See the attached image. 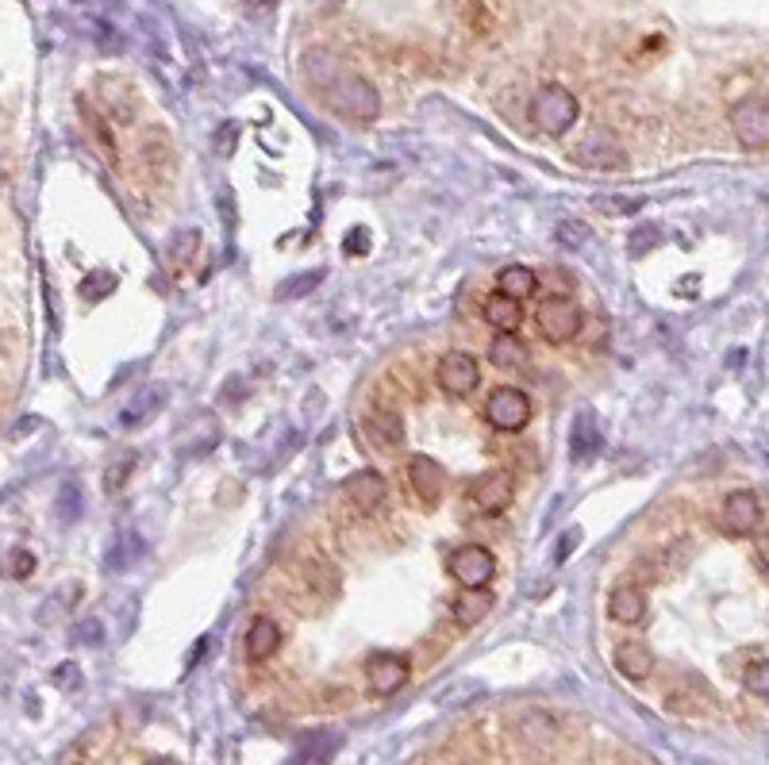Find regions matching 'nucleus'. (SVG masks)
<instances>
[{
  "instance_id": "obj_1",
  "label": "nucleus",
  "mask_w": 769,
  "mask_h": 765,
  "mask_svg": "<svg viewBox=\"0 0 769 765\" xmlns=\"http://www.w3.org/2000/svg\"><path fill=\"white\" fill-rule=\"evenodd\" d=\"M312 85L336 112L351 116V120H374V116L382 112V97H377L374 85L359 74L336 69L323 54L312 58Z\"/></svg>"
},
{
  "instance_id": "obj_2",
  "label": "nucleus",
  "mask_w": 769,
  "mask_h": 765,
  "mask_svg": "<svg viewBox=\"0 0 769 765\" xmlns=\"http://www.w3.org/2000/svg\"><path fill=\"white\" fill-rule=\"evenodd\" d=\"M558 743V723L550 720L539 708H527V712L512 715L508 723V746L527 762H547L550 751Z\"/></svg>"
},
{
  "instance_id": "obj_3",
  "label": "nucleus",
  "mask_w": 769,
  "mask_h": 765,
  "mask_svg": "<svg viewBox=\"0 0 769 765\" xmlns=\"http://www.w3.org/2000/svg\"><path fill=\"white\" fill-rule=\"evenodd\" d=\"M581 105L565 85H542L531 97V123L542 135H565L578 123Z\"/></svg>"
},
{
  "instance_id": "obj_4",
  "label": "nucleus",
  "mask_w": 769,
  "mask_h": 765,
  "mask_svg": "<svg viewBox=\"0 0 769 765\" xmlns=\"http://www.w3.org/2000/svg\"><path fill=\"white\" fill-rule=\"evenodd\" d=\"M535 324H539L547 342H570L573 335L581 331V308L570 296H547V300L535 308Z\"/></svg>"
},
{
  "instance_id": "obj_5",
  "label": "nucleus",
  "mask_w": 769,
  "mask_h": 765,
  "mask_svg": "<svg viewBox=\"0 0 769 765\" xmlns=\"http://www.w3.org/2000/svg\"><path fill=\"white\" fill-rule=\"evenodd\" d=\"M732 131L739 139V146L747 151H766L769 146V100L747 97L732 108Z\"/></svg>"
},
{
  "instance_id": "obj_6",
  "label": "nucleus",
  "mask_w": 769,
  "mask_h": 765,
  "mask_svg": "<svg viewBox=\"0 0 769 765\" xmlns=\"http://www.w3.org/2000/svg\"><path fill=\"white\" fill-rule=\"evenodd\" d=\"M485 419L496 427V431H524L531 424V401H527L524 389L501 385L485 404Z\"/></svg>"
},
{
  "instance_id": "obj_7",
  "label": "nucleus",
  "mask_w": 769,
  "mask_h": 765,
  "mask_svg": "<svg viewBox=\"0 0 769 765\" xmlns=\"http://www.w3.org/2000/svg\"><path fill=\"white\" fill-rule=\"evenodd\" d=\"M447 573L462 589H488V581L496 577V558L485 546H462L447 558Z\"/></svg>"
},
{
  "instance_id": "obj_8",
  "label": "nucleus",
  "mask_w": 769,
  "mask_h": 765,
  "mask_svg": "<svg viewBox=\"0 0 769 765\" xmlns=\"http://www.w3.org/2000/svg\"><path fill=\"white\" fill-rule=\"evenodd\" d=\"M435 381H439L442 393L450 396H470L473 389L481 385V365L473 354L465 350H450V354L439 358V370H435Z\"/></svg>"
},
{
  "instance_id": "obj_9",
  "label": "nucleus",
  "mask_w": 769,
  "mask_h": 765,
  "mask_svg": "<svg viewBox=\"0 0 769 765\" xmlns=\"http://www.w3.org/2000/svg\"><path fill=\"white\" fill-rule=\"evenodd\" d=\"M359 431L377 455H396L404 447V419L400 412L388 408H370L366 416L359 419Z\"/></svg>"
},
{
  "instance_id": "obj_10",
  "label": "nucleus",
  "mask_w": 769,
  "mask_h": 765,
  "mask_svg": "<svg viewBox=\"0 0 769 765\" xmlns=\"http://www.w3.org/2000/svg\"><path fill=\"white\" fill-rule=\"evenodd\" d=\"M719 527H724L727 535H735V538L755 535V531L762 527V501H758L750 489L732 493L724 501V509H719Z\"/></svg>"
},
{
  "instance_id": "obj_11",
  "label": "nucleus",
  "mask_w": 769,
  "mask_h": 765,
  "mask_svg": "<svg viewBox=\"0 0 769 765\" xmlns=\"http://www.w3.org/2000/svg\"><path fill=\"white\" fill-rule=\"evenodd\" d=\"M411 666L404 654H393V651H377L374 658L366 662V681H370V692L374 697H393V692L404 689L408 681Z\"/></svg>"
},
{
  "instance_id": "obj_12",
  "label": "nucleus",
  "mask_w": 769,
  "mask_h": 765,
  "mask_svg": "<svg viewBox=\"0 0 769 765\" xmlns=\"http://www.w3.org/2000/svg\"><path fill=\"white\" fill-rule=\"evenodd\" d=\"M573 162L585 170H624L627 154H624V146L616 143V135H608V131H593L585 143L573 146Z\"/></svg>"
},
{
  "instance_id": "obj_13",
  "label": "nucleus",
  "mask_w": 769,
  "mask_h": 765,
  "mask_svg": "<svg viewBox=\"0 0 769 765\" xmlns=\"http://www.w3.org/2000/svg\"><path fill=\"white\" fill-rule=\"evenodd\" d=\"M470 501L477 504L481 512L496 515L516 501V481H512V473H504V470L481 473V478H473V485H470Z\"/></svg>"
},
{
  "instance_id": "obj_14",
  "label": "nucleus",
  "mask_w": 769,
  "mask_h": 765,
  "mask_svg": "<svg viewBox=\"0 0 769 765\" xmlns=\"http://www.w3.org/2000/svg\"><path fill=\"white\" fill-rule=\"evenodd\" d=\"M408 481H411V493L419 496V501L427 504V509H435V504L442 501V489H447V473H442V466L435 462V458L427 455H416L408 462Z\"/></svg>"
},
{
  "instance_id": "obj_15",
  "label": "nucleus",
  "mask_w": 769,
  "mask_h": 765,
  "mask_svg": "<svg viewBox=\"0 0 769 765\" xmlns=\"http://www.w3.org/2000/svg\"><path fill=\"white\" fill-rule=\"evenodd\" d=\"M343 493L359 512H377L385 504V496H388V485H385L382 473L359 470V473H351V478L343 481Z\"/></svg>"
},
{
  "instance_id": "obj_16",
  "label": "nucleus",
  "mask_w": 769,
  "mask_h": 765,
  "mask_svg": "<svg viewBox=\"0 0 769 765\" xmlns=\"http://www.w3.org/2000/svg\"><path fill=\"white\" fill-rule=\"evenodd\" d=\"M608 612L616 623H627V627H635V623L647 620V592L639 589V584H616V589L608 592Z\"/></svg>"
},
{
  "instance_id": "obj_17",
  "label": "nucleus",
  "mask_w": 769,
  "mask_h": 765,
  "mask_svg": "<svg viewBox=\"0 0 769 765\" xmlns=\"http://www.w3.org/2000/svg\"><path fill=\"white\" fill-rule=\"evenodd\" d=\"M282 651V627L270 615H254V623L246 627V658L251 662H266Z\"/></svg>"
},
{
  "instance_id": "obj_18",
  "label": "nucleus",
  "mask_w": 769,
  "mask_h": 765,
  "mask_svg": "<svg viewBox=\"0 0 769 765\" xmlns=\"http://www.w3.org/2000/svg\"><path fill=\"white\" fill-rule=\"evenodd\" d=\"M612 662H616V669L627 677V681H647V677L655 674V654H650L647 643H635V638L619 643L616 654H612Z\"/></svg>"
},
{
  "instance_id": "obj_19",
  "label": "nucleus",
  "mask_w": 769,
  "mask_h": 765,
  "mask_svg": "<svg viewBox=\"0 0 769 765\" xmlns=\"http://www.w3.org/2000/svg\"><path fill=\"white\" fill-rule=\"evenodd\" d=\"M481 312H485L488 327H496V331H516V327L524 324V304H519L516 296L501 293V288H496V296H488Z\"/></svg>"
},
{
  "instance_id": "obj_20",
  "label": "nucleus",
  "mask_w": 769,
  "mask_h": 765,
  "mask_svg": "<svg viewBox=\"0 0 769 765\" xmlns=\"http://www.w3.org/2000/svg\"><path fill=\"white\" fill-rule=\"evenodd\" d=\"M496 288L516 296V300H527V296H535V288H539V277H535L531 265H504L501 277H496Z\"/></svg>"
},
{
  "instance_id": "obj_21",
  "label": "nucleus",
  "mask_w": 769,
  "mask_h": 765,
  "mask_svg": "<svg viewBox=\"0 0 769 765\" xmlns=\"http://www.w3.org/2000/svg\"><path fill=\"white\" fill-rule=\"evenodd\" d=\"M488 358L501 370H516V365L527 362V347L516 339V331H496V339L488 342Z\"/></svg>"
},
{
  "instance_id": "obj_22",
  "label": "nucleus",
  "mask_w": 769,
  "mask_h": 765,
  "mask_svg": "<svg viewBox=\"0 0 769 765\" xmlns=\"http://www.w3.org/2000/svg\"><path fill=\"white\" fill-rule=\"evenodd\" d=\"M488 608H493V597L485 589H462V597L454 600V620L462 627H473L477 620H485Z\"/></svg>"
},
{
  "instance_id": "obj_23",
  "label": "nucleus",
  "mask_w": 769,
  "mask_h": 765,
  "mask_svg": "<svg viewBox=\"0 0 769 765\" xmlns=\"http://www.w3.org/2000/svg\"><path fill=\"white\" fill-rule=\"evenodd\" d=\"M462 23L473 35H493L496 31V0H462Z\"/></svg>"
},
{
  "instance_id": "obj_24",
  "label": "nucleus",
  "mask_w": 769,
  "mask_h": 765,
  "mask_svg": "<svg viewBox=\"0 0 769 765\" xmlns=\"http://www.w3.org/2000/svg\"><path fill=\"white\" fill-rule=\"evenodd\" d=\"M601 447V431H596V419L589 412H581L578 424H573V458L578 462H589Z\"/></svg>"
},
{
  "instance_id": "obj_25",
  "label": "nucleus",
  "mask_w": 769,
  "mask_h": 765,
  "mask_svg": "<svg viewBox=\"0 0 769 765\" xmlns=\"http://www.w3.org/2000/svg\"><path fill=\"white\" fill-rule=\"evenodd\" d=\"M666 708H670V712H708L712 708V692L708 689H701V685H696V692H670V700H666Z\"/></svg>"
},
{
  "instance_id": "obj_26",
  "label": "nucleus",
  "mask_w": 769,
  "mask_h": 765,
  "mask_svg": "<svg viewBox=\"0 0 769 765\" xmlns=\"http://www.w3.org/2000/svg\"><path fill=\"white\" fill-rule=\"evenodd\" d=\"M743 685H747V692H755V697L769 700V658L750 662L747 674H743Z\"/></svg>"
},
{
  "instance_id": "obj_27",
  "label": "nucleus",
  "mask_w": 769,
  "mask_h": 765,
  "mask_svg": "<svg viewBox=\"0 0 769 765\" xmlns=\"http://www.w3.org/2000/svg\"><path fill=\"white\" fill-rule=\"evenodd\" d=\"M8 566H12V577H31V569H35V554L31 550H12V558H8Z\"/></svg>"
},
{
  "instance_id": "obj_28",
  "label": "nucleus",
  "mask_w": 769,
  "mask_h": 765,
  "mask_svg": "<svg viewBox=\"0 0 769 765\" xmlns=\"http://www.w3.org/2000/svg\"><path fill=\"white\" fill-rule=\"evenodd\" d=\"M128 473H131V458H128V462H116L112 470L105 473V489H108V493H120V485H128Z\"/></svg>"
},
{
  "instance_id": "obj_29",
  "label": "nucleus",
  "mask_w": 769,
  "mask_h": 765,
  "mask_svg": "<svg viewBox=\"0 0 769 765\" xmlns=\"http://www.w3.org/2000/svg\"><path fill=\"white\" fill-rule=\"evenodd\" d=\"M316 281H320V273H312V277H293L289 285L277 288V296H285V300H293V296H297V293H305V288H312Z\"/></svg>"
},
{
  "instance_id": "obj_30",
  "label": "nucleus",
  "mask_w": 769,
  "mask_h": 765,
  "mask_svg": "<svg viewBox=\"0 0 769 765\" xmlns=\"http://www.w3.org/2000/svg\"><path fill=\"white\" fill-rule=\"evenodd\" d=\"M755 561L769 573V531H762V535H755Z\"/></svg>"
},
{
  "instance_id": "obj_31",
  "label": "nucleus",
  "mask_w": 769,
  "mask_h": 765,
  "mask_svg": "<svg viewBox=\"0 0 769 765\" xmlns=\"http://www.w3.org/2000/svg\"><path fill=\"white\" fill-rule=\"evenodd\" d=\"M146 765H177L174 758H154V762H146Z\"/></svg>"
}]
</instances>
